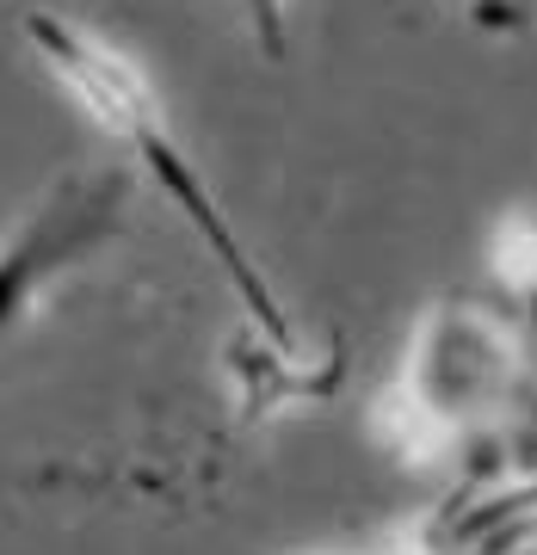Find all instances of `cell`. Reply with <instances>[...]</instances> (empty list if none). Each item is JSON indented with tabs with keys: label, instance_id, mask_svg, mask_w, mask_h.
<instances>
[{
	"label": "cell",
	"instance_id": "1",
	"mask_svg": "<svg viewBox=\"0 0 537 555\" xmlns=\"http://www.w3.org/2000/svg\"><path fill=\"white\" fill-rule=\"evenodd\" d=\"M25 43H31L43 68H50V75H56L62 87L93 112V124H100L105 137H118V149H130V160H137L142 173L167 192V204H174L179 217L192 222V235L204 241V254L217 259L222 278L235 284L241 309H247V327L266 334L272 346H284V352H297V334H291V321H284L272 284L259 278V266L247 259L241 235L229 229L217 192H210L204 173L186 160L174 124H167L155 87L142 80L137 62L124 56V50H112L100 31L62 20V13H43V7H38V13H25Z\"/></svg>",
	"mask_w": 537,
	"mask_h": 555
},
{
	"label": "cell",
	"instance_id": "2",
	"mask_svg": "<svg viewBox=\"0 0 537 555\" xmlns=\"http://www.w3.org/2000/svg\"><path fill=\"white\" fill-rule=\"evenodd\" d=\"M525 389V339L513 315L482 297H451L426 309L408 339L401 377L378 396L371 433L396 463L433 469L458 456L476 426L500 408H513Z\"/></svg>",
	"mask_w": 537,
	"mask_h": 555
},
{
	"label": "cell",
	"instance_id": "3",
	"mask_svg": "<svg viewBox=\"0 0 537 555\" xmlns=\"http://www.w3.org/2000/svg\"><path fill=\"white\" fill-rule=\"evenodd\" d=\"M124 204H130V167H87L75 179H56L25 222L0 235V352L38 321L62 278L124 235Z\"/></svg>",
	"mask_w": 537,
	"mask_h": 555
},
{
	"label": "cell",
	"instance_id": "4",
	"mask_svg": "<svg viewBox=\"0 0 537 555\" xmlns=\"http://www.w3.org/2000/svg\"><path fill=\"white\" fill-rule=\"evenodd\" d=\"M316 555H451V543L438 531V518H426V525H396V531L353 543V550H316Z\"/></svg>",
	"mask_w": 537,
	"mask_h": 555
},
{
	"label": "cell",
	"instance_id": "5",
	"mask_svg": "<svg viewBox=\"0 0 537 555\" xmlns=\"http://www.w3.org/2000/svg\"><path fill=\"white\" fill-rule=\"evenodd\" d=\"M241 25H247V38L266 62H284L291 56V31H284V0H235Z\"/></svg>",
	"mask_w": 537,
	"mask_h": 555
}]
</instances>
